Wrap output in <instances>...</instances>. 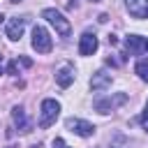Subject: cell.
<instances>
[{
    "label": "cell",
    "instance_id": "obj_1",
    "mask_svg": "<svg viewBox=\"0 0 148 148\" xmlns=\"http://www.w3.org/2000/svg\"><path fill=\"white\" fill-rule=\"evenodd\" d=\"M58 116H60V102L46 97V99L42 102V106H39V127H42V130L51 127V125L58 120Z\"/></svg>",
    "mask_w": 148,
    "mask_h": 148
},
{
    "label": "cell",
    "instance_id": "obj_2",
    "mask_svg": "<svg viewBox=\"0 0 148 148\" xmlns=\"http://www.w3.org/2000/svg\"><path fill=\"white\" fill-rule=\"evenodd\" d=\"M42 18H46V21L56 28V32H58V35H62V37H67V35L72 32L69 21H67L58 9H51V7H49V9H44V12H42Z\"/></svg>",
    "mask_w": 148,
    "mask_h": 148
},
{
    "label": "cell",
    "instance_id": "obj_3",
    "mask_svg": "<svg viewBox=\"0 0 148 148\" xmlns=\"http://www.w3.org/2000/svg\"><path fill=\"white\" fill-rule=\"evenodd\" d=\"M51 46H53V42H51V37H49L46 28L35 25V28H32V49H35L37 53H49Z\"/></svg>",
    "mask_w": 148,
    "mask_h": 148
},
{
    "label": "cell",
    "instance_id": "obj_4",
    "mask_svg": "<svg viewBox=\"0 0 148 148\" xmlns=\"http://www.w3.org/2000/svg\"><path fill=\"white\" fill-rule=\"evenodd\" d=\"M125 102H127V95H125V92H118V95H113V97L95 99V109H97L99 113H109V111H113L116 106H120V104H125Z\"/></svg>",
    "mask_w": 148,
    "mask_h": 148
},
{
    "label": "cell",
    "instance_id": "obj_5",
    "mask_svg": "<svg viewBox=\"0 0 148 148\" xmlns=\"http://www.w3.org/2000/svg\"><path fill=\"white\" fill-rule=\"evenodd\" d=\"M67 130H72L74 134H79V136H83V139H88V136H92L95 134V127L88 123V120H81V118H67Z\"/></svg>",
    "mask_w": 148,
    "mask_h": 148
},
{
    "label": "cell",
    "instance_id": "obj_6",
    "mask_svg": "<svg viewBox=\"0 0 148 148\" xmlns=\"http://www.w3.org/2000/svg\"><path fill=\"white\" fill-rule=\"evenodd\" d=\"M97 46H99V42H97V37L92 32H83L79 37V53L81 56H92L97 51Z\"/></svg>",
    "mask_w": 148,
    "mask_h": 148
},
{
    "label": "cell",
    "instance_id": "obj_7",
    "mask_svg": "<svg viewBox=\"0 0 148 148\" xmlns=\"http://www.w3.org/2000/svg\"><path fill=\"white\" fill-rule=\"evenodd\" d=\"M111 74L106 72V69H99V72H95L92 74V79H90V88L95 90V92H102V90H106V88H111Z\"/></svg>",
    "mask_w": 148,
    "mask_h": 148
},
{
    "label": "cell",
    "instance_id": "obj_8",
    "mask_svg": "<svg viewBox=\"0 0 148 148\" xmlns=\"http://www.w3.org/2000/svg\"><path fill=\"white\" fill-rule=\"evenodd\" d=\"M23 30H25V18H23V16H14V18H9L5 32H7V37H9L12 42H16V39H21Z\"/></svg>",
    "mask_w": 148,
    "mask_h": 148
},
{
    "label": "cell",
    "instance_id": "obj_9",
    "mask_svg": "<svg viewBox=\"0 0 148 148\" xmlns=\"http://www.w3.org/2000/svg\"><path fill=\"white\" fill-rule=\"evenodd\" d=\"M125 7L130 12V16L148 18V0H125Z\"/></svg>",
    "mask_w": 148,
    "mask_h": 148
},
{
    "label": "cell",
    "instance_id": "obj_10",
    "mask_svg": "<svg viewBox=\"0 0 148 148\" xmlns=\"http://www.w3.org/2000/svg\"><path fill=\"white\" fill-rule=\"evenodd\" d=\"M56 83H58L60 88H69V86L74 83V69H72L69 65H65L62 69H58V72H56Z\"/></svg>",
    "mask_w": 148,
    "mask_h": 148
},
{
    "label": "cell",
    "instance_id": "obj_11",
    "mask_svg": "<svg viewBox=\"0 0 148 148\" xmlns=\"http://www.w3.org/2000/svg\"><path fill=\"white\" fill-rule=\"evenodd\" d=\"M125 46H127L130 53H141V51H146V39L139 37V35H130L125 39Z\"/></svg>",
    "mask_w": 148,
    "mask_h": 148
},
{
    "label": "cell",
    "instance_id": "obj_12",
    "mask_svg": "<svg viewBox=\"0 0 148 148\" xmlns=\"http://www.w3.org/2000/svg\"><path fill=\"white\" fill-rule=\"evenodd\" d=\"M12 118H14V125H16L21 132H25V130H28V118H25L23 106H14V109H12Z\"/></svg>",
    "mask_w": 148,
    "mask_h": 148
},
{
    "label": "cell",
    "instance_id": "obj_13",
    "mask_svg": "<svg viewBox=\"0 0 148 148\" xmlns=\"http://www.w3.org/2000/svg\"><path fill=\"white\" fill-rule=\"evenodd\" d=\"M134 72L139 74V79H141V81H148V58H141V60H136V65H134Z\"/></svg>",
    "mask_w": 148,
    "mask_h": 148
},
{
    "label": "cell",
    "instance_id": "obj_14",
    "mask_svg": "<svg viewBox=\"0 0 148 148\" xmlns=\"http://www.w3.org/2000/svg\"><path fill=\"white\" fill-rule=\"evenodd\" d=\"M141 127H143V130L148 132V109H146V111L141 113Z\"/></svg>",
    "mask_w": 148,
    "mask_h": 148
},
{
    "label": "cell",
    "instance_id": "obj_15",
    "mask_svg": "<svg viewBox=\"0 0 148 148\" xmlns=\"http://www.w3.org/2000/svg\"><path fill=\"white\" fill-rule=\"evenodd\" d=\"M53 148H69V146H67V143H65V141H62V139L58 136V139L53 141Z\"/></svg>",
    "mask_w": 148,
    "mask_h": 148
},
{
    "label": "cell",
    "instance_id": "obj_16",
    "mask_svg": "<svg viewBox=\"0 0 148 148\" xmlns=\"http://www.w3.org/2000/svg\"><path fill=\"white\" fill-rule=\"evenodd\" d=\"M9 2H21V0H9Z\"/></svg>",
    "mask_w": 148,
    "mask_h": 148
},
{
    "label": "cell",
    "instance_id": "obj_17",
    "mask_svg": "<svg viewBox=\"0 0 148 148\" xmlns=\"http://www.w3.org/2000/svg\"><path fill=\"white\" fill-rule=\"evenodd\" d=\"M146 51H148V42H146Z\"/></svg>",
    "mask_w": 148,
    "mask_h": 148
}]
</instances>
